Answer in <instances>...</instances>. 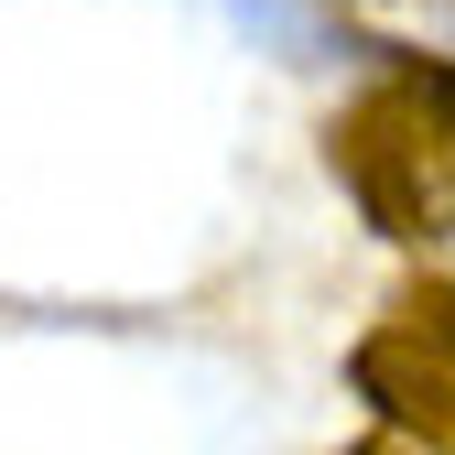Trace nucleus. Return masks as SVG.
Returning <instances> with one entry per match:
<instances>
[{
  "instance_id": "f257e3e1",
  "label": "nucleus",
  "mask_w": 455,
  "mask_h": 455,
  "mask_svg": "<svg viewBox=\"0 0 455 455\" xmlns=\"http://www.w3.org/2000/svg\"><path fill=\"white\" fill-rule=\"evenodd\" d=\"M369 54H379V87L325 131V163L379 239L412 250L455 228V66L412 44H369Z\"/></svg>"
},
{
  "instance_id": "f03ea898",
  "label": "nucleus",
  "mask_w": 455,
  "mask_h": 455,
  "mask_svg": "<svg viewBox=\"0 0 455 455\" xmlns=\"http://www.w3.org/2000/svg\"><path fill=\"white\" fill-rule=\"evenodd\" d=\"M347 379H358V402H369L379 423H402V434H423V444H455V293H444V282L402 293L390 325L358 336Z\"/></svg>"
},
{
  "instance_id": "7ed1b4c3",
  "label": "nucleus",
  "mask_w": 455,
  "mask_h": 455,
  "mask_svg": "<svg viewBox=\"0 0 455 455\" xmlns=\"http://www.w3.org/2000/svg\"><path fill=\"white\" fill-rule=\"evenodd\" d=\"M358 455H390V444H358Z\"/></svg>"
}]
</instances>
